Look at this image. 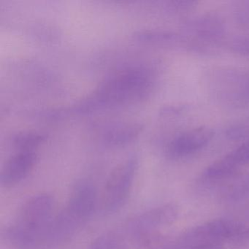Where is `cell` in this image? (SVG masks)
Wrapping results in <instances>:
<instances>
[{
  "label": "cell",
  "instance_id": "3",
  "mask_svg": "<svg viewBox=\"0 0 249 249\" xmlns=\"http://www.w3.org/2000/svg\"><path fill=\"white\" fill-rule=\"evenodd\" d=\"M137 169L138 159L132 157L110 173L102 195V208L105 213L117 212L126 203L132 191Z\"/></svg>",
  "mask_w": 249,
  "mask_h": 249
},
{
  "label": "cell",
  "instance_id": "10",
  "mask_svg": "<svg viewBox=\"0 0 249 249\" xmlns=\"http://www.w3.org/2000/svg\"><path fill=\"white\" fill-rule=\"evenodd\" d=\"M238 167L226 156L224 158L213 163L205 170V177L210 179H221L232 175Z\"/></svg>",
  "mask_w": 249,
  "mask_h": 249
},
{
  "label": "cell",
  "instance_id": "11",
  "mask_svg": "<svg viewBox=\"0 0 249 249\" xmlns=\"http://www.w3.org/2000/svg\"><path fill=\"white\" fill-rule=\"evenodd\" d=\"M43 135L36 133L18 134L14 138V143L22 151H32L33 148L44 141Z\"/></svg>",
  "mask_w": 249,
  "mask_h": 249
},
{
  "label": "cell",
  "instance_id": "9",
  "mask_svg": "<svg viewBox=\"0 0 249 249\" xmlns=\"http://www.w3.org/2000/svg\"><path fill=\"white\" fill-rule=\"evenodd\" d=\"M135 37L139 40L172 45V46H179L186 42L184 37H182L180 35L171 33V32L157 31V30L139 32L135 34Z\"/></svg>",
  "mask_w": 249,
  "mask_h": 249
},
{
  "label": "cell",
  "instance_id": "8",
  "mask_svg": "<svg viewBox=\"0 0 249 249\" xmlns=\"http://www.w3.org/2000/svg\"><path fill=\"white\" fill-rule=\"evenodd\" d=\"M188 30L204 39H215L222 35L223 26L215 17H201L188 24Z\"/></svg>",
  "mask_w": 249,
  "mask_h": 249
},
{
  "label": "cell",
  "instance_id": "12",
  "mask_svg": "<svg viewBox=\"0 0 249 249\" xmlns=\"http://www.w3.org/2000/svg\"><path fill=\"white\" fill-rule=\"evenodd\" d=\"M230 240V243L234 248L249 249V229L243 230L240 234Z\"/></svg>",
  "mask_w": 249,
  "mask_h": 249
},
{
  "label": "cell",
  "instance_id": "7",
  "mask_svg": "<svg viewBox=\"0 0 249 249\" xmlns=\"http://www.w3.org/2000/svg\"><path fill=\"white\" fill-rule=\"evenodd\" d=\"M97 204V190L94 185L81 181L72 189L66 206L87 222L94 214Z\"/></svg>",
  "mask_w": 249,
  "mask_h": 249
},
{
  "label": "cell",
  "instance_id": "6",
  "mask_svg": "<svg viewBox=\"0 0 249 249\" xmlns=\"http://www.w3.org/2000/svg\"><path fill=\"white\" fill-rule=\"evenodd\" d=\"M213 136L208 127H199L180 134L170 142L169 153L173 157H181L194 154L208 145Z\"/></svg>",
  "mask_w": 249,
  "mask_h": 249
},
{
  "label": "cell",
  "instance_id": "14",
  "mask_svg": "<svg viewBox=\"0 0 249 249\" xmlns=\"http://www.w3.org/2000/svg\"><path fill=\"white\" fill-rule=\"evenodd\" d=\"M247 92H248V97H249V73H248V77H247Z\"/></svg>",
  "mask_w": 249,
  "mask_h": 249
},
{
  "label": "cell",
  "instance_id": "13",
  "mask_svg": "<svg viewBox=\"0 0 249 249\" xmlns=\"http://www.w3.org/2000/svg\"><path fill=\"white\" fill-rule=\"evenodd\" d=\"M232 48L237 53L249 55V36L237 37L233 41Z\"/></svg>",
  "mask_w": 249,
  "mask_h": 249
},
{
  "label": "cell",
  "instance_id": "2",
  "mask_svg": "<svg viewBox=\"0 0 249 249\" xmlns=\"http://www.w3.org/2000/svg\"><path fill=\"white\" fill-rule=\"evenodd\" d=\"M178 214L177 205L167 204L129 218L116 227V230L128 246L133 242L144 240L157 229L173 224L177 220Z\"/></svg>",
  "mask_w": 249,
  "mask_h": 249
},
{
  "label": "cell",
  "instance_id": "1",
  "mask_svg": "<svg viewBox=\"0 0 249 249\" xmlns=\"http://www.w3.org/2000/svg\"><path fill=\"white\" fill-rule=\"evenodd\" d=\"M54 199L40 194L26 201L4 231L7 243L17 249H42L43 236L53 217Z\"/></svg>",
  "mask_w": 249,
  "mask_h": 249
},
{
  "label": "cell",
  "instance_id": "5",
  "mask_svg": "<svg viewBox=\"0 0 249 249\" xmlns=\"http://www.w3.org/2000/svg\"><path fill=\"white\" fill-rule=\"evenodd\" d=\"M37 156L33 151H22L5 163L0 175L2 187L11 188L21 183L34 168Z\"/></svg>",
  "mask_w": 249,
  "mask_h": 249
},
{
  "label": "cell",
  "instance_id": "4",
  "mask_svg": "<svg viewBox=\"0 0 249 249\" xmlns=\"http://www.w3.org/2000/svg\"><path fill=\"white\" fill-rule=\"evenodd\" d=\"M245 230L240 221L233 219H216L198 226L183 237L182 243L192 248L218 243L224 239H231Z\"/></svg>",
  "mask_w": 249,
  "mask_h": 249
}]
</instances>
